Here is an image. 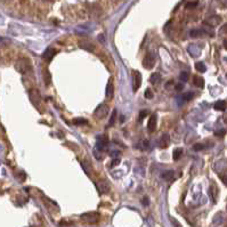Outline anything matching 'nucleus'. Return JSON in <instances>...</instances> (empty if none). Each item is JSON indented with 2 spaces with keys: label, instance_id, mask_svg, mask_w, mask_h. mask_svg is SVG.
Returning <instances> with one entry per match:
<instances>
[{
  "label": "nucleus",
  "instance_id": "nucleus-36",
  "mask_svg": "<svg viewBox=\"0 0 227 227\" xmlns=\"http://www.w3.org/2000/svg\"><path fill=\"white\" fill-rule=\"evenodd\" d=\"M42 1H50V0H42Z\"/></svg>",
  "mask_w": 227,
  "mask_h": 227
},
{
  "label": "nucleus",
  "instance_id": "nucleus-5",
  "mask_svg": "<svg viewBox=\"0 0 227 227\" xmlns=\"http://www.w3.org/2000/svg\"><path fill=\"white\" fill-rule=\"evenodd\" d=\"M154 64H155V58H154V56L152 55L151 53H147L143 60L144 68H146V70H151V68H153Z\"/></svg>",
  "mask_w": 227,
  "mask_h": 227
},
{
  "label": "nucleus",
  "instance_id": "nucleus-6",
  "mask_svg": "<svg viewBox=\"0 0 227 227\" xmlns=\"http://www.w3.org/2000/svg\"><path fill=\"white\" fill-rule=\"evenodd\" d=\"M96 187L100 192V194H106L108 191H110V185H108V182L106 180H100L96 183Z\"/></svg>",
  "mask_w": 227,
  "mask_h": 227
},
{
  "label": "nucleus",
  "instance_id": "nucleus-31",
  "mask_svg": "<svg viewBox=\"0 0 227 227\" xmlns=\"http://www.w3.org/2000/svg\"><path fill=\"white\" fill-rule=\"evenodd\" d=\"M192 98H193V94H192V92L185 95V100H192Z\"/></svg>",
  "mask_w": 227,
  "mask_h": 227
},
{
  "label": "nucleus",
  "instance_id": "nucleus-1",
  "mask_svg": "<svg viewBox=\"0 0 227 227\" xmlns=\"http://www.w3.org/2000/svg\"><path fill=\"white\" fill-rule=\"evenodd\" d=\"M15 68L22 74H26V73L32 71L31 63H30V61L28 58H20V60L16 62Z\"/></svg>",
  "mask_w": 227,
  "mask_h": 227
},
{
  "label": "nucleus",
  "instance_id": "nucleus-22",
  "mask_svg": "<svg viewBox=\"0 0 227 227\" xmlns=\"http://www.w3.org/2000/svg\"><path fill=\"white\" fill-rule=\"evenodd\" d=\"M116 114H118L116 110H114V111L112 112L111 118H110V121H108V127H112V126L114 124V122H115V119H116Z\"/></svg>",
  "mask_w": 227,
  "mask_h": 227
},
{
  "label": "nucleus",
  "instance_id": "nucleus-35",
  "mask_svg": "<svg viewBox=\"0 0 227 227\" xmlns=\"http://www.w3.org/2000/svg\"><path fill=\"white\" fill-rule=\"evenodd\" d=\"M224 46H225V48L227 49V40H225V41H224Z\"/></svg>",
  "mask_w": 227,
  "mask_h": 227
},
{
  "label": "nucleus",
  "instance_id": "nucleus-18",
  "mask_svg": "<svg viewBox=\"0 0 227 227\" xmlns=\"http://www.w3.org/2000/svg\"><path fill=\"white\" fill-rule=\"evenodd\" d=\"M193 81H194V84H195L196 87H199V88H203L204 87V79H203V78L196 76H194Z\"/></svg>",
  "mask_w": 227,
  "mask_h": 227
},
{
  "label": "nucleus",
  "instance_id": "nucleus-17",
  "mask_svg": "<svg viewBox=\"0 0 227 227\" xmlns=\"http://www.w3.org/2000/svg\"><path fill=\"white\" fill-rule=\"evenodd\" d=\"M203 34H204V31L200 30V29H193V30L190 32V36H191L192 38H199V37L203 36Z\"/></svg>",
  "mask_w": 227,
  "mask_h": 227
},
{
  "label": "nucleus",
  "instance_id": "nucleus-21",
  "mask_svg": "<svg viewBox=\"0 0 227 227\" xmlns=\"http://www.w3.org/2000/svg\"><path fill=\"white\" fill-rule=\"evenodd\" d=\"M195 68L199 72H201V73H204V72L207 71V68H205V65H204L202 62H199V63H196L195 64Z\"/></svg>",
  "mask_w": 227,
  "mask_h": 227
},
{
  "label": "nucleus",
  "instance_id": "nucleus-30",
  "mask_svg": "<svg viewBox=\"0 0 227 227\" xmlns=\"http://www.w3.org/2000/svg\"><path fill=\"white\" fill-rule=\"evenodd\" d=\"M216 136H219V137H223L225 135V130H219V131H216L215 132Z\"/></svg>",
  "mask_w": 227,
  "mask_h": 227
},
{
  "label": "nucleus",
  "instance_id": "nucleus-11",
  "mask_svg": "<svg viewBox=\"0 0 227 227\" xmlns=\"http://www.w3.org/2000/svg\"><path fill=\"white\" fill-rule=\"evenodd\" d=\"M56 53H57V52H56L54 48L49 47L44 52V54H42V57H44L46 61H48V62H49V61H52L53 57L56 55Z\"/></svg>",
  "mask_w": 227,
  "mask_h": 227
},
{
  "label": "nucleus",
  "instance_id": "nucleus-26",
  "mask_svg": "<svg viewBox=\"0 0 227 227\" xmlns=\"http://www.w3.org/2000/svg\"><path fill=\"white\" fill-rule=\"evenodd\" d=\"M145 97H146L147 100H152V98H153V92H152L150 89H146V90H145Z\"/></svg>",
  "mask_w": 227,
  "mask_h": 227
},
{
  "label": "nucleus",
  "instance_id": "nucleus-8",
  "mask_svg": "<svg viewBox=\"0 0 227 227\" xmlns=\"http://www.w3.org/2000/svg\"><path fill=\"white\" fill-rule=\"evenodd\" d=\"M156 124H158V116H156L155 113H153L151 116H150V120H148L147 128L148 130L151 132L155 131L156 130Z\"/></svg>",
  "mask_w": 227,
  "mask_h": 227
},
{
  "label": "nucleus",
  "instance_id": "nucleus-34",
  "mask_svg": "<svg viewBox=\"0 0 227 227\" xmlns=\"http://www.w3.org/2000/svg\"><path fill=\"white\" fill-rule=\"evenodd\" d=\"M223 32H225V33H227V24H225L223 26Z\"/></svg>",
  "mask_w": 227,
  "mask_h": 227
},
{
  "label": "nucleus",
  "instance_id": "nucleus-23",
  "mask_svg": "<svg viewBox=\"0 0 227 227\" xmlns=\"http://www.w3.org/2000/svg\"><path fill=\"white\" fill-rule=\"evenodd\" d=\"M74 123H76V126H81V124H87L88 121H87V120L82 119V118H80V119H76V120H74Z\"/></svg>",
  "mask_w": 227,
  "mask_h": 227
},
{
  "label": "nucleus",
  "instance_id": "nucleus-14",
  "mask_svg": "<svg viewBox=\"0 0 227 227\" xmlns=\"http://www.w3.org/2000/svg\"><path fill=\"white\" fill-rule=\"evenodd\" d=\"M80 47L88 50V52H94L95 50V47H94V45L90 44V42H87V41H80L79 42Z\"/></svg>",
  "mask_w": 227,
  "mask_h": 227
},
{
  "label": "nucleus",
  "instance_id": "nucleus-7",
  "mask_svg": "<svg viewBox=\"0 0 227 227\" xmlns=\"http://www.w3.org/2000/svg\"><path fill=\"white\" fill-rule=\"evenodd\" d=\"M113 95H114V86H113V80L110 79L108 82L106 84V88H105V96L108 100H111L113 98Z\"/></svg>",
  "mask_w": 227,
  "mask_h": 227
},
{
  "label": "nucleus",
  "instance_id": "nucleus-19",
  "mask_svg": "<svg viewBox=\"0 0 227 227\" xmlns=\"http://www.w3.org/2000/svg\"><path fill=\"white\" fill-rule=\"evenodd\" d=\"M150 81H151L153 84H158L161 81V76H160L159 73H153L151 76H150Z\"/></svg>",
  "mask_w": 227,
  "mask_h": 227
},
{
  "label": "nucleus",
  "instance_id": "nucleus-33",
  "mask_svg": "<svg viewBox=\"0 0 227 227\" xmlns=\"http://www.w3.org/2000/svg\"><path fill=\"white\" fill-rule=\"evenodd\" d=\"M183 88H184V84H177V86H176V89H177V90H182Z\"/></svg>",
  "mask_w": 227,
  "mask_h": 227
},
{
  "label": "nucleus",
  "instance_id": "nucleus-32",
  "mask_svg": "<svg viewBox=\"0 0 227 227\" xmlns=\"http://www.w3.org/2000/svg\"><path fill=\"white\" fill-rule=\"evenodd\" d=\"M142 203H143L144 205H148V198L147 196H145V198L142 200Z\"/></svg>",
  "mask_w": 227,
  "mask_h": 227
},
{
  "label": "nucleus",
  "instance_id": "nucleus-13",
  "mask_svg": "<svg viewBox=\"0 0 227 227\" xmlns=\"http://www.w3.org/2000/svg\"><path fill=\"white\" fill-rule=\"evenodd\" d=\"M162 178L164 180H167V182H172V180L175 179V172L172 171V170H168V171H164L162 174Z\"/></svg>",
  "mask_w": 227,
  "mask_h": 227
},
{
  "label": "nucleus",
  "instance_id": "nucleus-15",
  "mask_svg": "<svg viewBox=\"0 0 227 227\" xmlns=\"http://www.w3.org/2000/svg\"><path fill=\"white\" fill-rule=\"evenodd\" d=\"M42 76H44V81H45V84H46V86H49V84H52V74H50V72L48 71L47 68H45L44 70Z\"/></svg>",
  "mask_w": 227,
  "mask_h": 227
},
{
  "label": "nucleus",
  "instance_id": "nucleus-20",
  "mask_svg": "<svg viewBox=\"0 0 227 227\" xmlns=\"http://www.w3.org/2000/svg\"><path fill=\"white\" fill-rule=\"evenodd\" d=\"M183 154V148H175L174 152H172V156H174V160L175 161H178L180 159V156Z\"/></svg>",
  "mask_w": 227,
  "mask_h": 227
},
{
  "label": "nucleus",
  "instance_id": "nucleus-2",
  "mask_svg": "<svg viewBox=\"0 0 227 227\" xmlns=\"http://www.w3.org/2000/svg\"><path fill=\"white\" fill-rule=\"evenodd\" d=\"M80 219L86 224H96L100 219V215L95 211H89L86 213H82L80 216Z\"/></svg>",
  "mask_w": 227,
  "mask_h": 227
},
{
  "label": "nucleus",
  "instance_id": "nucleus-24",
  "mask_svg": "<svg viewBox=\"0 0 227 227\" xmlns=\"http://www.w3.org/2000/svg\"><path fill=\"white\" fill-rule=\"evenodd\" d=\"M120 161H121V160H120V158H116V159H113V160H112V161H111V163H110V167H111V168H113V167H116V166H119Z\"/></svg>",
  "mask_w": 227,
  "mask_h": 227
},
{
  "label": "nucleus",
  "instance_id": "nucleus-25",
  "mask_svg": "<svg viewBox=\"0 0 227 227\" xmlns=\"http://www.w3.org/2000/svg\"><path fill=\"white\" fill-rule=\"evenodd\" d=\"M180 80L183 81V82H186L188 80V73L187 72H182L180 73Z\"/></svg>",
  "mask_w": 227,
  "mask_h": 227
},
{
  "label": "nucleus",
  "instance_id": "nucleus-28",
  "mask_svg": "<svg viewBox=\"0 0 227 227\" xmlns=\"http://www.w3.org/2000/svg\"><path fill=\"white\" fill-rule=\"evenodd\" d=\"M193 148H194V151H201V150H203L204 148V146L202 144H195V145L193 146Z\"/></svg>",
  "mask_w": 227,
  "mask_h": 227
},
{
  "label": "nucleus",
  "instance_id": "nucleus-16",
  "mask_svg": "<svg viewBox=\"0 0 227 227\" xmlns=\"http://www.w3.org/2000/svg\"><path fill=\"white\" fill-rule=\"evenodd\" d=\"M227 108V104L225 100H218L215 103V110L217 111H225Z\"/></svg>",
  "mask_w": 227,
  "mask_h": 227
},
{
  "label": "nucleus",
  "instance_id": "nucleus-10",
  "mask_svg": "<svg viewBox=\"0 0 227 227\" xmlns=\"http://www.w3.org/2000/svg\"><path fill=\"white\" fill-rule=\"evenodd\" d=\"M140 84H142V74H140L139 72L136 71L135 74H134V86H132L134 92H137L139 89Z\"/></svg>",
  "mask_w": 227,
  "mask_h": 227
},
{
  "label": "nucleus",
  "instance_id": "nucleus-12",
  "mask_svg": "<svg viewBox=\"0 0 227 227\" xmlns=\"http://www.w3.org/2000/svg\"><path fill=\"white\" fill-rule=\"evenodd\" d=\"M106 145H108V138L106 137H100L97 143H96V147L100 151H104L106 148Z\"/></svg>",
  "mask_w": 227,
  "mask_h": 227
},
{
  "label": "nucleus",
  "instance_id": "nucleus-3",
  "mask_svg": "<svg viewBox=\"0 0 227 227\" xmlns=\"http://www.w3.org/2000/svg\"><path fill=\"white\" fill-rule=\"evenodd\" d=\"M29 96H30V100H31L32 104H33L36 108H39L40 103H41V95H40L39 90H37V89H31L30 92H29Z\"/></svg>",
  "mask_w": 227,
  "mask_h": 227
},
{
  "label": "nucleus",
  "instance_id": "nucleus-29",
  "mask_svg": "<svg viewBox=\"0 0 227 227\" xmlns=\"http://www.w3.org/2000/svg\"><path fill=\"white\" fill-rule=\"evenodd\" d=\"M198 4H199L198 1H194V2H188V4L186 5V8H194V7H196V6H198Z\"/></svg>",
  "mask_w": 227,
  "mask_h": 227
},
{
  "label": "nucleus",
  "instance_id": "nucleus-27",
  "mask_svg": "<svg viewBox=\"0 0 227 227\" xmlns=\"http://www.w3.org/2000/svg\"><path fill=\"white\" fill-rule=\"evenodd\" d=\"M147 114H148L147 110H143V111H140V113H139V120L144 119V118L147 115Z\"/></svg>",
  "mask_w": 227,
  "mask_h": 227
},
{
  "label": "nucleus",
  "instance_id": "nucleus-4",
  "mask_svg": "<svg viewBox=\"0 0 227 227\" xmlns=\"http://www.w3.org/2000/svg\"><path fill=\"white\" fill-rule=\"evenodd\" d=\"M108 105H106V104H100V105L97 106L95 113H94V115H95L97 119H103V118H105V116L108 115Z\"/></svg>",
  "mask_w": 227,
  "mask_h": 227
},
{
  "label": "nucleus",
  "instance_id": "nucleus-9",
  "mask_svg": "<svg viewBox=\"0 0 227 227\" xmlns=\"http://www.w3.org/2000/svg\"><path fill=\"white\" fill-rule=\"evenodd\" d=\"M170 145V136L168 135L167 132L163 134V135L161 136V138H160V142H159V146L160 148H168V146Z\"/></svg>",
  "mask_w": 227,
  "mask_h": 227
}]
</instances>
